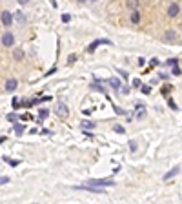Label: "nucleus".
Instances as JSON below:
<instances>
[{"instance_id":"f257e3e1","label":"nucleus","mask_w":182,"mask_h":204,"mask_svg":"<svg viewBox=\"0 0 182 204\" xmlns=\"http://www.w3.org/2000/svg\"><path fill=\"white\" fill-rule=\"evenodd\" d=\"M55 113H57V117L66 119L67 115H69V108H67L64 102H57V104H55Z\"/></svg>"},{"instance_id":"f03ea898","label":"nucleus","mask_w":182,"mask_h":204,"mask_svg":"<svg viewBox=\"0 0 182 204\" xmlns=\"http://www.w3.org/2000/svg\"><path fill=\"white\" fill-rule=\"evenodd\" d=\"M87 184L91 186H98V188H106V186H115V182H113L111 179H91Z\"/></svg>"},{"instance_id":"7ed1b4c3","label":"nucleus","mask_w":182,"mask_h":204,"mask_svg":"<svg viewBox=\"0 0 182 204\" xmlns=\"http://www.w3.org/2000/svg\"><path fill=\"white\" fill-rule=\"evenodd\" d=\"M2 44L6 47H9L15 44V37H13V33H4V37H2Z\"/></svg>"},{"instance_id":"20e7f679","label":"nucleus","mask_w":182,"mask_h":204,"mask_svg":"<svg viewBox=\"0 0 182 204\" xmlns=\"http://www.w3.org/2000/svg\"><path fill=\"white\" fill-rule=\"evenodd\" d=\"M11 22H13V15H11L9 11H4V13H2V24L9 28V26H11Z\"/></svg>"},{"instance_id":"39448f33","label":"nucleus","mask_w":182,"mask_h":204,"mask_svg":"<svg viewBox=\"0 0 182 204\" xmlns=\"http://www.w3.org/2000/svg\"><path fill=\"white\" fill-rule=\"evenodd\" d=\"M179 11H180L179 4H171L170 8H167V15H170V17L173 18V17H177V15H179Z\"/></svg>"},{"instance_id":"423d86ee","label":"nucleus","mask_w":182,"mask_h":204,"mask_svg":"<svg viewBox=\"0 0 182 204\" xmlns=\"http://www.w3.org/2000/svg\"><path fill=\"white\" fill-rule=\"evenodd\" d=\"M100 44H111V42H109V40H95V42H91V46L87 47V51H89V53H91V51H95Z\"/></svg>"},{"instance_id":"0eeeda50","label":"nucleus","mask_w":182,"mask_h":204,"mask_svg":"<svg viewBox=\"0 0 182 204\" xmlns=\"http://www.w3.org/2000/svg\"><path fill=\"white\" fill-rule=\"evenodd\" d=\"M80 128L82 130H95V122H91V120H80Z\"/></svg>"},{"instance_id":"6e6552de","label":"nucleus","mask_w":182,"mask_h":204,"mask_svg":"<svg viewBox=\"0 0 182 204\" xmlns=\"http://www.w3.org/2000/svg\"><path fill=\"white\" fill-rule=\"evenodd\" d=\"M6 90H8V91H15L17 90V80L15 78H9L8 82H6Z\"/></svg>"},{"instance_id":"1a4fd4ad","label":"nucleus","mask_w":182,"mask_h":204,"mask_svg":"<svg viewBox=\"0 0 182 204\" xmlns=\"http://www.w3.org/2000/svg\"><path fill=\"white\" fill-rule=\"evenodd\" d=\"M179 171H180V168H179V166H175V168L171 169V171H167V173L164 175V180H167V179H173V177H175V175H177Z\"/></svg>"},{"instance_id":"9d476101","label":"nucleus","mask_w":182,"mask_h":204,"mask_svg":"<svg viewBox=\"0 0 182 204\" xmlns=\"http://www.w3.org/2000/svg\"><path fill=\"white\" fill-rule=\"evenodd\" d=\"M129 18H131L133 24H138V22H140V13H138V9H133V13H131Z\"/></svg>"},{"instance_id":"9b49d317","label":"nucleus","mask_w":182,"mask_h":204,"mask_svg":"<svg viewBox=\"0 0 182 204\" xmlns=\"http://www.w3.org/2000/svg\"><path fill=\"white\" fill-rule=\"evenodd\" d=\"M137 117H138V119L146 117V108H144L142 104H138V106H137Z\"/></svg>"},{"instance_id":"f8f14e48","label":"nucleus","mask_w":182,"mask_h":204,"mask_svg":"<svg viewBox=\"0 0 182 204\" xmlns=\"http://www.w3.org/2000/svg\"><path fill=\"white\" fill-rule=\"evenodd\" d=\"M109 84H111V87H115V90H120V87H122V84H120V80L118 78H109Z\"/></svg>"},{"instance_id":"ddd939ff","label":"nucleus","mask_w":182,"mask_h":204,"mask_svg":"<svg viewBox=\"0 0 182 204\" xmlns=\"http://www.w3.org/2000/svg\"><path fill=\"white\" fill-rule=\"evenodd\" d=\"M140 6V0H127V8L129 9H138Z\"/></svg>"},{"instance_id":"4468645a","label":"nucleus","mask_w":182,"mask_h":204,"mask_svg":"<svg viewBox=\"0 0 182 204\" xmlns=\"http://www.w3.org/2000/svg\"><path fill=\"white\" fill-rule=\"evenodd\" d=\"M13 57H15V60H22V58H24V51L18 47V49L13 51Z\"/></svg>"},{"instance_id":"2eb2a0df","label":"nucleus","mask_w":182,"mask_h":204,"mask_svg":"<svg viewBox=\"0 0 182 204\" xmlns=\"http://www.w3.org/2000/svg\"><path fill=\"white\" fill-rule=\"evenodd\" d=\"M164 38L166 40H177V33H175V31H166Z\"/></svg>"},{"instance_id":"dca6fc26","label":"nucleus","mask_w":182,"mask_h":204,"mask_svg":"<svg viewBox=\"0 0 182 204\" xmlns=\"http://www.w3.org/2000/svg\"><path fill=\"white\" fill-rule=\"evenodd\" d=\"M15 18L18 20V22H20V24H22V22H24V20H26V17H24V15H22V13H20V11H18V13H15Z\"/></svg>"},{"instance_id":"f3484780","label":"nucleus","mask_w":182,"mask_h":204,"mask_svg":"<svg viewBox=\"0 0 182 204\" xmlns=\"http://www.w3.org/2000/svg\"><path fill=\"white\" fill-rule=\"evenodd\" d=\"M4 160H6V162H9L11 166H18V164H20V160H17V159H4Z\"/></svg>"},{"instance_id":"a211bd4d","label":"nucleus","mask_w":182,"mask_h":204,"mask_svg":"<svg viewBox=\"0 0 182 204\" xmlns=\"http://www.w3.org/2000/svg\"><path fill=\"white\" fill-rule=\"evenodd\" d=\"M15 131H17L18 135H22V131H24V124H15Z\"/></svg>"},{"instance_id":"6ab92c4d","label":"nucleus","mask_w":182,"mask_h":204,"mask_svg":"<svg viewBox=\"0 0 182 204\" xmlns=\"http://www.w3.org/2000/svg\"><path fill=\"white\" fill-rule=\"evenodd\" d=\"M17 119H18V115H15V113H9L8 115V120L9 122H17Z\"/></svg>"},{"instance_id":"aec40b11","label":"nucleus","mask_w":182,"mask_h":204,"mask_svg":"<svg viewBox=\"0 0 182 204\" xmlns=\"http://www.w3.org/2000/svg\"><path fill=\"white\" fill-rule=\"evenodd\" d=\"M140 87H142V93H144V95H149V93H151L149 86H140Z\"/></svg>"},{"instance_id":"412c9836","label":"nucleus","mask_w":182,"mask_h":204,"mask_svg":"<svg viewBox=\"0 0 182 204\" xmlns=\"http://www.w3.org/2000/svg\"><path fill=\"white\" fill-rule=\"evenodd\" d=\"M48 110H40V119H46V117H48Z\"/></svg>"},{"instance_id":"4be33fe9","label":"nucleus","mask_w":182,"mask_h":204,"mask_svg":"<svg viewBox=\"0 0 182 204\" xmlns=\"http://www.w3.org/2000/svg\"><path fill=\"white\" fill-rule=\"evenodd\" d=\"M113 130H115L117 133H124V128H122V126H118V124H117L115 128H113Z\"/></svg>"},{"instance_id":"5701e85b","label":"nucleus","mask_w":182,"mask_h":204,"mask_svg":"<svg viewBox=\"0 0 182 204\" xmlns=\"http://www.w3.org/2000/svg\"><path fill=\"white\" fill-rule=\"evenodd\" d=\"M140 86H142V82H140L138 78H135V80H133V87H140Z\"/></svg>"},{"instance_id":"b1692460","label":"nucleus","mask_w":182,"mask_h":204,"mask_svg":"<svg viewBox=\"0 0 182 204\" xmlns=\"http://www.w3.org/2000/svg\"><path fill=\"white\" fill-rule=\"evenodd\" d=\"M13 108H15V110H18V108H20V102H18V99H13Z\"/></svg>"},{"instance_id":"393cba45","label":"nucleus","mask_w":182,"mask_h":204,"mask_svg":"<svg viewBox=\"0 0 182 204\" xmlns=\"http://www.w3.org/2000/svg\"><path fill=\"white\" fill-rule=\"evenodd\" d=\"M171 73H173V75H180V69H179V66H177V64L173 66V71H171Z\"/></svg>"},{"instance_id":"a878e982","label":"nucleus","mask_w":182,"mask_h":204,"mask_svg":"<svg viewBox=\"0 0 182 204\" xmlns=\"http://www.w3.org/2000/svg\"><path fill=\"white\" fill-rule=\"evenodd\" d=\"M170 90H171V86H170V84H167V86H164V90H162V93H164V95H167V93H170Z\"/></svg>"},{"instance_id":"bb28decb","label":"nucleus","mask_w":182,"mask_h":204,"mask_svg":"<svg viewBox=\"0 0 182 204\" xmlns=\"http://www.w3.org/2000/svg\"><path fill=\"white\" fill-rule=\"evenodd\" d=\"M71 20V15H62V22H69Z\"/></svg>"},{"instance_id":"cd10ccee","label":"nucleus","mask_w":182,"mask_h":204,"mask_svg":"<svg viewBox=\"0 0 182 204\" xmlns=\"http://www.w3.org/2000/svg\"><path fill=\"white\" fill-rule=\"evenodd\" d=\"M167 64H170V66H175V64H177V58H171V60H167Z\"/></svg>"},{"instance_id":"c85d7f7f","label":"nucleus","mask_w":182,"mask_h":204,"mask_svg":"<svg viewBox=\"0 0 182 204\" xmlns=\"http://www.w3.org/2000/svg\"><path fill=\"white\" fill-rule=\"evenodd\" d=\"M167 102H170V106H171V108H173V110H177V104H175V102H173V100H171V99H170V100H167Z\"/></svg>"},{"instance_id":"c756f323","label":"nucleus","mask_w":182,"mask_h":204,"mask_svg":"<svg viewBox=\"0 0 182 204\" xmlns=\"http://www.w3.org/2000/svg\"><path fill=\"white\" fill-rule=\"evenodd\" d=\"M129 146H131V151H135V149H137V144H135V142H133V140L129 142Z\"/></svg>"},{"instance_id":"7c9ffc66","label":"nucleus","mask_w":182,"mask_h":204,"mask_svg":"<svg viewBox=\"0 0 182 204\" xmlns=\"http://www.w3.org/2000/svg\"><path fill=\"white\" fill-rule=\"evenodd\" d=\"M75 60H77V57H75V55H71V57H69V64H73Z\"/></svg>"},{"instance_id":"2f4dec72","label":"nucleus","mask_w":182,"mask_h":204,"mask_svg":"<svg viewBox=\"0 0 182 204\" xmlns=\"http://www.w3.org/2000/svg\"><path fill=\"white\" fill-rule=\"evenodd\" d=\"M8 180H9V179H6V177H2V179H0V184H6Z\"/></svg>"},{"instance_id":"473e14b6","label":"nucleus","mask_w":182,"mask_h":204,"mask_svg":"<svg viewBox=\"0 0 182 204\" xmlns=\"http://www.w3.org/2000/svg\"><path fill=\"white\" fill-rule=\"evenodd\" d=\"M18 2H20V4H28L29 0H18Z\"/></svg>"},{"instance_id":"72a5a7b5","label":"nucleus","mask_w":182,"mask_h":204,"mask_svg":"<svg viewBox=\"0 0 182 204\" xmlns=\"http://www.w3.org/2000/svg\"><path fill=\"white\" fill-rule=\"evenodd\" d=\"M78 2H87V0H78Z\"/></svg>"},{"instance_id":"f704fd0d","label":"nucleus","mask_w":182,"mask_h":204,"mask_svg":"<svg viewBox=\"0 0 182 204\" xmlns=\"http://www.w3.org/2000/svg\"><path fill=\"white\" fill-rule=\"evenodd\" d=\"M89 2H95V0H89Z\"/></svg>"}]
</instances>
